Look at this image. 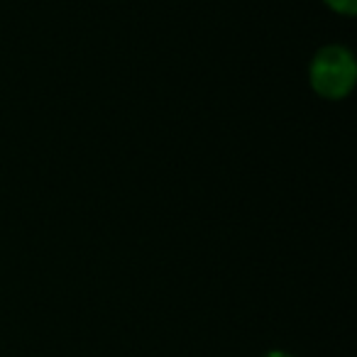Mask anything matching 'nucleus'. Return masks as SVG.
<instances>
[{
	"label": "nucleus",
	"mask_w": 357,
	"mask_h": 357,
	"mask_svg": "<svg viewBox=\"0 0 357 357\" xmlns=\"http://www.w3.org/2000/svg\"><path fill=\"white\" fill-rule=\"evenodd\" d=\"M355 59L340 45L323 47L311 61V86L323 98H345L355 86Z\"/></svg>",
	"instance_id": "nucleus-1"
},
{
	"label": "nucleus",
	"mask_w": 357,
	"mask_h": 357,
	"mask_svg": "<svg viewBox=\"0 0 357 357\" xmlns=\"http://www.w3.org/2000/svg\"><path fill=\"white\" fill-rule=\"evenodd\" d=\"M333 10L342 13V15H352L357 10V0H326Z\"/></svg>",
	"instance_id": "nucleus-2"
},
{
	"label": "nucleus",
	"mask_w": 357,
	"mask_h": 357,
	"mask_svg": "<svg viewBox=\"0 0 357 357\" xmlns=\"http://www.w3.org/2000/svg\"><path fill=\"white\" fill-rule=\"evenodd\" d=\"M264 357H291V355H289V352H284V350H269Z\"/></svg>",
	"instance_id": "nucleus-3"
}]
</instances>
